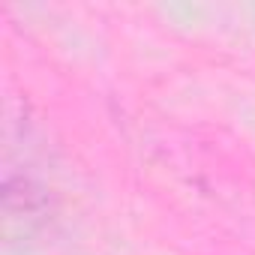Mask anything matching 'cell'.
<instances>
[{
  "instance_id": "cell-1",
  "label": "cell",
  "mask_w": 255,
  "mask_h": 255,
  "mask_svg": "<svg viewBox=\"0 0 255 255\" xmlns=\"http://www.w3.org/2000/svg\"><path fill=\"white\" fill-rule=\"evenodd\" d=\"M51 216H54V201L42 183H36L27 174H21V177L6 174V180H3V234H6V243L33 240L36 234H42L48 228Z\"/></svg>"
}]
</instances>
